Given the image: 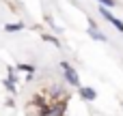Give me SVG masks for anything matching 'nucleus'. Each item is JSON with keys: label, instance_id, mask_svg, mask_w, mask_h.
<instances>
[{"label": "nucleus", "instance_id": "1", "mask_svg": "<svg viewBox=\"0 0 123 116\" xmlns=\"http://www.w3.org/2000/svg\"><path fill=\"white\" fill-rule=\"evenodd\" d=\"M99 13H102V17H106V19H108V22H110L117 30H121V32H123V22H119V19H117V17H115V15H112L106 6H102V9H99Z\"/></svg>", "mask_w": 123, "mask_h": 116}, {"label": "nucleus", "instance_id": "2", "mask_svg": "<svg viewBox=\"0 0 123 116\" xmlns=\"http://www.w3.org/2000/svg\"><path fill=\"white\" fill-rule=\"evenodd\" d=\"M63 71H65V80H67L71 86H78V75H76V71H74L67 62H63Z\"/></svg>", "mask_w": 123, "mask_h": 116}, {"label": "nucleus", "instance_id": "3", "mask_svg": "<svg viewBox=\"0 0 123 116\" xmlns=\"http://www.w3.org/2000/svg\"><path fill=\"white\" fill-rule=\"evenodd\" d=\"M80 95H82L84 99H89V101L95 99V90H93V88H80Z\"/></svg>", "mask_w": 123, "mask_h": 116}, {"label": "nucleus", "instance_id": "4", "mask_svg": "<svg viewBox=\"0 0 123 116\" xmlns=\"http://www.w3.org/2000/svg\"><path fill=\"white\" fill-rule=\"evenodd\" d=\"M91 34H93V39H97V41H104V39H106L104 32H99V30L95 28V24H91Z\"/></svg>", "mask_w": 123, "mask_h": 116}, {"label": "nucleus", "instance_id": "5", "mask_svg": "<svg viewBox=\"0 0 123 116\" xmlns=\"http://www.w3.org/2000/svg\"><path fill=\"white\" fill-rule=\"evenodd\" d=\"M99 2H102L104 6H117V4H115V0H99Z\"/></svg>", "mask_w": 123, "mask_h": 116}]
</instances>
